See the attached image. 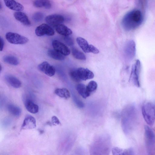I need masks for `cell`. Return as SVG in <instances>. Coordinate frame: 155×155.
I'll list each match as a JSON object with an SVG mask.
<instances>
[{"label":"cell","mask_w":155,"mask_h":155,"mask_svg":"<svg viewBox=\"0 0 155 155\" xmlns=\"http://www.w3.org/2000/svg\"><path fill=\"white\" fill-rule=\"evenodd\" d=\"M143 20V15L141 11L134 9L124 16L122 20L121 25L125 30L130 31L139 27L142 24Z\"/></svg>","instance_id":"1"},{"label":"cell","mask_w":155,"mask_h":155,"mask_svg":"<svg viewBox=\"0 0 155 155\" xmlns=\"http://www.w3.org/2000/svg\"><path fill=\"white\" fill-rule=\"evenodd\" d=\"M64 40L65 43L69 45H72L74 44L73 39L68 36H65L64 38Z\"/></svg>","instance_id":"31"},{"label":"cell","mask_w":155,"mask_h":155,"mask_svg":"<svg viewBox=\"0 0 155 155\" xmlns=\"http://www.w3.org/2000/svg\"><path fill=\"white\" fill-rule=\"evenodd\" d=\"M76 89L79 94L84 98H87L91 94L87 90L86 86L83 84H78Z\"/></svg>","instance_id":"19"},{"label":"cell","mask_w":155,"mask_h":155,"mask_svg":"<svg viewBox=\"0 0 155 155\" xmlns=\"http://www.w3.org/2000/svg\"><path fill=\"white\" fill-rule=\"evenodd\" d=\"M142 115L145 121L149 125L152 126L155 122V106L152 103H144L142 107Z\"/></svg>","instance_id":"2"},{"label":"cell","mask_w":155,"mask_h":155,"mask_svg":"<svg viewBox=\"0 0 155 155\" xmlns=\"http://www.w3.org/2000/svg\"><path fill=\"white\" fill-rule=\"evenodd\" d=\"M112 152L114 155H127L133 154V151L131 148L124 149L117 147H115L112 149Z\"/></svg>","instance_id":"20"},{"label":"cell","mask_w":155,"mask_h":155,"mask_svg":"<svg viewBox=\"0 0 155 155\" xmlns=\"http://www.w3.org/2000/svg\"><path fill=\"white\" fill-rule=\"evenodd\" d=\"M6 6L9 9L16 11H21L24 9L23 5L15 0H4Z\"/></svg>","instance_id":"13"},{"label":"cell","mask_w":155,"mask_h":155,"mask_svg":"<svg viewBox=\"0 0 155 155\" xmlns=\"http://www.w3.org/2000/svg\"><path fill=\"white\" fill-rule=\"evenodd\" d=\"M6 81L13 87L18 88L21 85V81L16 77L11 75H7L5 76Z\"/></svg>","instance_id":"16"},{"label":"cell","mask_w":155,"mask_h":155,"mask_svg":"<svg viewBox=\"0 0 155 155\" xmlns=\"http://www.w3.org/2000/svg\"><path fill=\"white\" fill-rule=\"evenodd\" d=\"M54 93L58 96L68 99L70 97V94L69 91L66 88H57L54 91Z\"/></svg>","instance_id":"24"},{"label":"cell","mask_w":155,"mask_h":155,"mask_svg":"<svg viewBox=\"0 0 155 155\" xmlns=\"http://www.w3.org/2000/svg\"><path fill=\"white\" fill-rule=\"evenodd\" d=\"M0 50L1 51H2L4 45V41L1 37L0 38Z\"/></svg>","instance_id":"34"},{"label":"cell","mask_w":155,"mask_h":155,"mask_svg":"<svg viewBox=\"0 0 155 155\" xmlns=\"http://www.w3.org/2000/svg\"><path fill=\"white\" fill-rule=\"evenodd\" d=\"M35 118L30 115H27L25 117L21 126V130L32 129L36 127Z\"/></svg>","instance_id":"11"},{"label":"cell","mask_w":155,"mask_h":155,"mask_svg":"<svg viewBox=\"0 0 155 155\" xmlns=\"http://www.w3.org/2000/svg\"><path fill=\"white\" fill-rule=\"evenodd\" d=\"M89 52L96 54L98 53L99 51V50L94 46L91 45H90Z\"/></svg>","instance_id":"32"},{"label":"cell","mask_w":155,"mask_h":155,"mask_svg":"<svg viewBox=\"0 0 155 155\" xmlns=\"http://www.w3.org/2000/svg\"><path fill=\"white\" fill-rule=\"evenodd\" d=\"M14 16L15 19L23 25L29 26L31 22L26 14L21 11H17L14 14Z\"/></svg>","instance_id":"14"},{"label":"cell","mask_w":155,"mask_h":155,"mask_svg":"<svg viewBox=\"0 0 155 155\" xmlns=\"http://www.w3.org/2000/svg\"><path fill=\"white\" fill-rule=\"evenodd\" d=\"M88 91L90 94L95 91L97 89V83L94 81L89 82L86 86Z\"/></svg>","instance_id":"27"},{"label":"cell","mask_w":155,"mask_h":155,"mask_svg":"<svg viewBox=\"0 0 155 155\" xmlns=\"http://www.w3.org/2000/svg\"><path fill=\"white\" fill-rule=\"evenodd\" d=\"M136 51V44L133 40L128 41L125 45L124 48V54L128 60H132L134 57Z\"/></svg>","instance_id":"5"},{"label":"cell","mask_w":155,"mask_h":155,"mask_svg":"<svg viewBox=\"0 0 155 155\" xmlns=\"http://www.w3.org/2000/svg\"><path fill=\"white\" fill-rule=\"evenodd\" d=\"M69 75L72 79L75 82H79L81 81L78 76L76 69L70 71Z\"/></svg>","instance_id":"28"},{"label":"cell","mask_w":155,"mask_h":155,"mask_svg":"<svg viewBox=\"0 0 155 155\" xmlns=\"http://www.w3.org/2000/svg\"><path fill=\"white\" fill-rule=\"evenodd\" d=\"M56 32L59 34L68 36L72 33L71 30L66 26L61 24H58L54 26Z\"/></svg>","instance_id":"15"},{"label":"cell","mask_w":155,"mask_h":155,"mask_svg":"<svg viewBox=\"0 0 155 155\" xmlns=\"http://www.w3.org/2000/svg\"><path fill=\"white\" fill-rule=\"evenodd\" d=\"M38 69L50 77L54 76L55 73L54 67L47 61H44L38 66Z\"/></svg>","instance_id":"8"},{"label":"cell","mask_w":155,"mask_h":155,"mask_svg":"<svg viewBox=\"0 0 155 155\" xmlns=\"http://www.w3.org/2000/svg\"><path fill=\"white\" fill-rule=\"evenodd\" d=\"M33 4L35 7L38 8L48 9L51 7V4L50 0H34Z\"/></svg>","instance_id":"18"},{"label":"cell","mask_w":155,"mask_h":155,"mask_svg":"<svg viewBox=\"0 0 155 155\" xmlns=\"http://www.w3.org/2000/svg\"><path fill=\"white\" fill-rule=\"evenodd\" d=\"M35 33L38 36L45 35L53 36L54 34V31L49 25L44 23L40 25L36 28Z\"/></svg>","instance_id":"6"},{"label":"cell","mask_w":155,"mask_h":155,"mask_svg":"<svg viewBox=\"0 0 155 155\" xmlns=\"http://www.w3.org/2000/svg\"><path fill=\"white\" fill-rule=\"evenodd\" d=\"M72 53L73 57L75 58L80 60H85L86 57L84 54L75 48L72 49Z\"/></svg>","instance_id":"26"},{"label":"cell","mask_w":155,"mask_h":155,"mask_svg":"<svg viewBox=\"0 0 155 155\" xmlns=\"http://www.w3.org/2000/svg\"><path fill=\"white\" fill-rule=\"evenodd\" d=\"M7 108L10 113L14 116H19L21 114V109L20 107L16 105L12 104H9L7 105Z\"/></svg>","instance_id":"23"},{"label":"cell","mask_w":155,"mask_h":155,"mask_svg":"<svg viewBox=\"0 0 155 155\" xmlns=\"http://www.w3.org/2000/svg\"><path fill=\"white\" fill-rule=\"evenodd\" d=\"M145 136L148 148L150 149L155 143V135L153 130L147 125L144 126Z\"/></svg>","instance_id":"9"},{"label":"cell","mask_w":155,"mask_h":155,"mask_svg":"<svg viewBox=\"0 0 155 155\" xmlns=\"http://www.w3.org/2000/svg\"><path fill=\"white\" fill-rule=\"evenodd\" d=\"M51 122L53 125H59L61 124L58 118L55 116L52 117Z\"/></svg>","instance_id":"33"},{"label":"cell","mask_w":155,"mask_h":155,"mask_svg":"<svg viewBox=\"0 0 155 155\" xmlns=\"http://www.w3.org/2000/svg\"></svg>","instance_id":"35"},{"label":"cell","mask_w":155,"mask_h":155,"mask_svg":"<svg viewBox=\"0 0 155 155\" xmlns=\"http://www.w3.org/2000/svg\"><path fill=\"white\" fill-rule=\"evenodd\" d=\"M140 68V62L139 60L137 59L132 67L130 79H132L135 85L138 87L140 86L139 75Z\"/></svg>","instance_id":"4"},{"label":"cell","mask_w":155,"mask_h":155,"mask_svg":"<svg viewBox=\"0 0 155 155\" xmlns=\"http://www.w3.org/2000/svg\"><path fill=\"white\" fill-rule=\"evenodd\" d=\"M54 49L64 56H67L70 54L69 48L64 44L56 40H54L52 42Z\"/></svg>","instance_id":"10"},{"label":"cell","mask_w":155,"mask_h":155,"mask_svg":"<svg viewBox=\"0 0 155 155\" xmlns=\"http://www.w3.org/2000/svg\"><path fill=\"white\" fill-rule=\"evenodd\" d=\"M47 54L49 56L56 60L61 61L65 58V56L54 49H49Z\"/></svg>","instance_id":"22"},{"label":"cell","mask_w":155,"mask_h":155,"mask_svg":"<svg viewBox=\"0 0 155 155\" xmlns=\"http://www.w3.org/2000/svg\"><path fill=\"white\" fill-rule=\"evenodd\" d=\"M76 41L79 46L84 52L89 53L90 45L85 39L82 37H78L77 38Z\"/></svg>","instance_id":"21"},{"label":"cell","mask_w":155,"mask_h":155,"mask_svg":"<svg viewBox=\"0 0 155 155\" xmlns=\"http://www.w3.org/2000/svg\"><path fill=\"white\" fill-rule=\"evenodd\" d=\"M25 105L26 110L30 113L36 114L38 111V106L30 100H26Z\"/></svg>","instance_id":"17"},{"label":"cell","mask_w":155,"mask_h":155,"mask_svg":"<svg viewBox=\"0 0 155 155\" xmlns=\"http://www.w3.org/2000/svg\"><path fill=\"white\" fill-rule=\"evenodd\" d=\"M78 76L81 80L86 81L94 77V73L87 68H79L76 69Z\"/></svg>","instance_id":"12"},{"label":"cell","mask_w":155,"mask_h":155,"mask_svg":"<svg viewBox=\"0 0 155 155\" xmlns=\"http://www.w3.org/2000/svg\"><path fill=\"white\" fill-rule=\"evenodd\" d=\"M44 15L43 14L40 12H37L35 13L33 15L32 18L33 20L36 22H40L43 18Z\"/></svg>","instance_id":"29"},{"label":"cell","mask_w":155,"mask_h":155,"mask_svg":"<svg viewBox=\"0 0 155 155\" xmlns=\"http://www.w3.org/2000/svg\"><path fill=\"white\" fill-rule=\"evenodd\" d=\"M5 38L9 42L13 44H24L27 43L28 41V38L24 36L11 32L6 33Z\"/></svg>","instance_id":"3"},{"label":"cell","mask_w":155,"mask_h":155,"mask_svg":"<svg viewBox=\"0 0 155 155\" xmlns=\"http://www.w3.org/2000/svg\"><path fill=\"white\" fill-rule=\"evenodd\" d=\"M138 5L142 9H144L147 3V0H136Z\"/></svg>","instance_id":"30"},{"label":"cell","mask_w":155,"mask_h":155,"mask_svg":"<svg viewBox=\"0 0 155 155\" xmlns=\"http://www.w3.org/2000/svg\"><path fill=\"white\" fill-rule=\"evenodd\" d=\"M3 61L5 63L13 65H17L19 63V61L16 57L12 55H5L3 57Z\"/></svg>","instance_id":"25"},{"label":"cell","mask_w":155,"mask_h":155,"mask_svg":"<svg viewBox=\"0 0 155 155\" xmlns=\"http://www.w3.org/2000/svg\"><path fill=\"white\" fill-rule=\"evenodd\" d=\"M65 20L64 17L60 14H54L48 15L45 18V21L48 24L54 26L61 24Z\"/></svg>","instance_id":"7"}]
</instances>
